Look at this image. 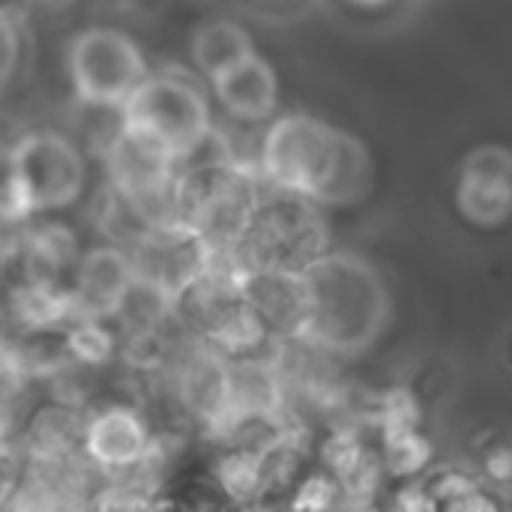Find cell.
I'll return each instance as SVG.
<instances>
[{
  "label": "cell",
  "mask_w": 512,
  "mask_h": 512,
  "mask_svg": "<svg viewBox=\"0 0 512 512\" xmlns=\"http://www.w3.org/2000/svg\"><path fill=\"white\" fill-rule=\"evenodd\" d=\"M216 480L225 495L234 501H252L264 492V477H261V456L252 453H231L219 459L216 465Z\"/></svg>",
  "instance_id": "16"
},
{
  "label": "cell",
  "mask_w": 512,
  "mask_h": 512,
  "mask_svg": "<svg viewBox=\"0 0 512 512\" xmlns=\"http://www.w3.org/2000/svg\"><path fill=\"white\" fill-rule=\"evenodd\" d=\"M66 348L78 363L87 366H99L111 357L114 351V339L111 333L99 324V318H81L72 324L69 336H66Z\"/></svg>",
  "instance_id": "18"
},
{
  "label": "cell",
  "mask_w": 512,
  "mask_h": 512,
  "mask_svg": "<svg viewBox=\"0 0 512 512\" xmlns=\"http://www.w3.org/2000/svg\"><path fill=\"white\" fill-rule=\"evenodd\" d=\"M15 309L30 330H48L75 318L72 291H57L51 279H33L27 288H21V294L15 297Z\"/></svg>",
  "instance_id": "14"
},
{
  "label": "cell",
  "mask_w": 512,
  "mask_h": 512,
  "mask_svg": "<svg viewBox=\"0 0 512 512\" xmlns=\"http://www.w3.org/2000/svg\"><path fill=\"white\" fill-rule=\"evenodd\" d=\"M132 282H135V267L126 252H120L114 246L87 252L78 261V276H75V288H72L75 321L117 315Z\"/></svg>",
  "instance_id": "8"
},
{
  "label": "cell",
  "mask_w": 512,
  "mask_h": 512,
  "mask_svg": "<svg viewBox=\"0 0 512 512\" xmlns=\"http://www.w3.org/2000/svg\"><path fill=\"white\" fill-rule=\"evenodd\" d=\"M336 489L339 480H327V477H309L300 486V495L294 498V507H312V510H324L336 501Z\"/></svg>",
  "instance_id": "20"
},
{
  "label": "cell",
  "mask_w": 512,
  "mask_h": 512,
  "mask_svg": "<svg viewBox=\"0 0 512 512\" xmlns=\"http://www.w3.org/2000/svg\"><path fill=\"white\" fill-rule=\"evenodd\" d=\"M189 51H192V63L213 81L219 72L237 66L240 60L258 54L246 27L234 24V21H210V24H201L195 33H192V42H189Z\"/></svg>",
  "instance_id": "12"
},
{
  "label": "cell",
  "mask_w": 512,
  "mask_h": 512,
  "mask_svg": "<svg viewBox=\"0 0 512 512\" xmlns=\"http://www.w3.org/2000/svg\"><path fill=\"white\" fill-rule=\"evenodd\" d=\"M369 180H372V162H369L366 147L354 135L342 132V147H339L336 168H333L330 183L324 186L318 201L321 204H333V207L354 204V201H360L366 195Z\"/></svg>",
  "instance_id": "13"
},
{
  "label": "cell",
  "mask_w": 512,
  "mask_h": 512,
  "mask_svg": "<svg viewBox=\"0 0 512 512\" xmlns=\"http://www.w3.org/2000/svg\"><path fill=\"white\" fill-rule=\"evenodd\" d=\"M432 459V444L417 432H396L384 435V468L396 477H414L420 474Z\"/></svg>",
  "instance_id": "17"
},
{
  "label": "cell",
  "mask_w": 512,
  "mask_h": 512,
  "mask_svg": "<svg viewBox=\"0 0 512 512\" xmlns=\"http://www.w3.org/2000/svg\"><path fill=\"white\" fill-rule=\"evenodd\" d=\"M309 321L303 342L330 354H360L378 342L390 321V291L360 255L321 252L303 267Z\"/></svg>",
  "instance_id": "1"
},
{
  "label": "cell",
  "mask_w": 512,
  "mask_h": 512,
  "mask_svg": "<svg viewBox=\"0 0 512 512\" xmlns=\"http://www.w3.org/2000/svg\"><path fill=\"white\" fill-rule=\"evenodd\" d=\"M459 213L477 228H498L512 216V150L483 144L468 153L459 186Z\"/></svg>",
  "instance_id": "7"
},
{
  "label": "cell",
  "mask_w": 512,
  "mask_h": 512,
  "mask_svg": "<svg viewBox=\"0 0 512 512\" xmlns=\"http://www.w3.org/2000/svg\"><path fill=\"white\" fill-rule=\"evenodd\" d=\"M282 405V384L273 366L240 357L228 363V423L273 417Z\"/></svg>",
  "instance_id": "11"
},
{
  "label": "cell",
  "mask_w": 512,
  "mask_h": 512,
  "mask_svg": "<svg viewBox=\"0 0 512 512\" xmlns=\"http://www.w3.org/2000/svg\"><path fill=\"white\" fill-rule=\"evenodd\" d=\"M177 156L153 135L120 120V132L108 147V171L117 195L129 207L159 201L177 186Z\"/></svg>",
  "instance_id": "6"
},
{
  "label": "cell",
  "mask_w": 512,
  "mask_h": 512,
  "mask_svg": "<svg viewBox=\"0 0 512 512\" xmlns=\"http://www.w3.org/2000/svg\"><path fill=\"white\" fill-rule=\"evenodd\" d=\"M213 93L225 114H231L240 123H261L276 111L279 102V78L273 66L252 54L240 60L237 66L219 72L213 78Z\"/></svg>",
  "instance_id": "10"
},
{
  "label": "cell",
  "mask_w": 512,
  "mask_h": 512,
  "mask_svg": "<svg viewBox=\"0 0 512 512\" xmlns=\"http://www.w3.org/2000/svg\"><path fill=\"white\" fill-rule=\"evenodd\" d=\"M81 447L102 471H129L147 462V426L129 408H105L84 423Z\"/></svg>",
  "instance_id": "9"
},
{
  "label": "cell",
  "mask_w": 512,
  "mask_h": 512,
  "mask_svg": "<svg viewBox=\"0 0 512 512\" xmlns=\"http://www.w3.org/2000/svg\"><path fill=\"white\" fill-rule=\"evenodd\" d=\"M75 261V234L63 225H48L30 237V267L36 279H51Z\"/></svg>",
  "instance_id": "15"
},
{
  "label": "cell",
  "mask_w": 512,
  "mask_h": 512,
  "mask_svg": "<svg viewBox=\"0 0 512 512\" xmlns=\"http://www.w3.org/2000/svg\"><path fill=\"white\" fill-rule=\"evenodd\" d=\"M381 429L384 435H396V432H411L420 423V408L417 399L408 390H390L381 399Z\"/></svg>",
  "instance_id": "19"
},
{
  "label": "cell",
  "mask_w": 512,
  "mask_h": 512,
  "mask_svg": "<svg viewBox=\"0 0 512 512\" xmlns=\"http://www.w3.org/2000/svg\"><path fill=\"white\" fill-rule=\"evenodd\" d=\"M9 174L24 183L36 210H60L84 189V159L57 132H30L9 156Z\"/></svg>",
  "instance_id": "5"
},
{
  "label": "cell",
  "mask_w": 512,
  "mask_h": 512,
  "mask_svg": "<svg viewBox=\"0 0 512 512\" xmlns=\"http://www.w3.org/2000/svg\"><path fill=\"white\" fill-rule=\"evenodd\" d=\"M486 474L498 486H512V447H495L486 456Z\"/></svg>",
  "instance_id": "21"
},
{
  "label": "cell",
  "mask_w": 512,
  "mask_h": 512,
  "mask_svg": "<svg viewBox=\"0 0 512 512\" xmlns=\"http://www.w3.org/2000/svg\"><path fill=\"white\" fill-rule=\"evenodd\" d=\"M351 3H357V6H369V9H375V6H384V3H390V0H351Z\"/></svg>",
  "instance_id": "22"
},
{
  "label": "cell",
  "mask_w": 512,
  "mask_h": 512,
  "mask_svg": "<svg viewBox=\"0 0 512 512\" xmlns=\"http://www.w3.org/2000/svg\"><path fill=\"white\" fill-rule=\"evenodd\" d=\"M120 120L153 135L180 162L198 153L213 135L207 96L198 84L171 72L147 75L120 108Z\"/></svg>",
  "instance_id": "2"
},
{
  "label": "cell",
  "mask_w": 512,
  "mask_h": 512,
  "mask_svg": "<svg viewBox=\"0 0 512 512\" xmlns=\"http://www.w3.org/2000/svg\"><path fill=\"white\" fill-rule=\"evenodd\" d=\"M69 78L81 102L123 108L147 78V63L123 30L90 27L69 42Z\"/></svg>",
  "instance_id": "4"
},
{
  "label": "cell",
  "mask_w": 512,
  "mask_h": 512,
  "mask_svg": "<svg viewBox=\"0 0 512 512\" xmlns=\"http://www.w3.org/2000/svg\"><path fill=\"white\" fill-rule=\"evenodd\" d=\"M342 132L345 129H333L330 123L309 114L279 117L264 132V144H261L264 177L285 192L318 201L336 168Z\"/></svg>",
  "instance_id": "3"
}]
</instances>
